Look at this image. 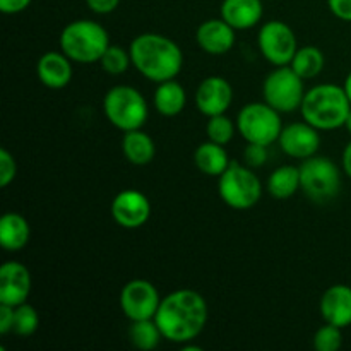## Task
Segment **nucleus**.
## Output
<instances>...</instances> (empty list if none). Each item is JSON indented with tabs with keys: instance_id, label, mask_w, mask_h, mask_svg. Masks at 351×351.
Instances as JSON below:
<instances>
[{
	"instance_id": "obj_5",
	"label": "nucleus",
	"mask_w": 351,
	"mask_h": 351,
	"mask_svg": "<svg viewBox=\"0 0 351 351\" xmlns=\"http://www.w3.org/2000/svg\"><path fill=\"white\" fill-rule=\"evenodd\" d=\"M103 112L108 122L122 132L143 129L149 115L146 98L136 88L125 84L108 89L103 98Z\"/></svg>"
},
{
	"instance_id": "obj_16",
	"label": "nucleus",
	"mask_w": 351,
	"mask_h": 351,
	"mask_svg": "<svg viewBox=\"0 0 351 351\" xmlns=\"http://www.w3.org/2000/svg\"><path fill=\"white\" fill-rule=\"evenodd\" d=\"M235 31L225 19H208L197 27L195 40L209 55H225L235 45Z\"/></svg>"
},
{
	"instance_id": "obj_2",
	"label": "nucleus",
	"mask_w": 351,
	"mask_h": 351,
	"mask_svg": "<svg viewBox=\"0 0 351 351\" xmlns=\"http://www.w3.org/2000/svg\"><path fill=\"white\" fill-rule=\"evenodd\" d=\"M132 65L153 82L175 79L184 65V53L171 38L158 33H143L130 43Z\"/></svg>"
},
{
	"instance_id": "obj_37",
	"label": "nucleus",
	"mask_w": 351,
	"mask_h": 351,
	"mask_svg": "<svg viewBox=\"0 0 351 351\" xmlns=\"http://www.w3.org/2000/svg\"><path fill=\"white\" fill-rule=\"evenodd\" d=\"M343 171L351 178V141L343 151Z\"/></svg>"
},
{
	"instance_id": "obj_24",
	"label": "nucleus",
	"mask_w": 351,
	"mask_h": 351,
	"mask_svg": "<svg viewBox=\"0 0 351 351\" xmlns=\"http://www.w3.org/2000/svg\"><path fill=\"white\" fill-rule=\"evenodd\" d=\"M267 191L274 199H290L300 191V168L293 165H283L276 168L267 178Z\"/></svg>"
},
{
	"instance_id": "obj_33",
	"label": "nucleus",
	"mask_w": 351,
	"mask_h": 351,
	"mask_svg": "<svg viewBox=\"0 0 351 351\" xmlns=\"http://www.w3.org/2000/svg\"><path fill=\"white\" fill-rule=\"evenodd\" d=\"M328 5L338 19L351 23V0H328Z\"/></svg>"
},
{
	"instance_id": "obj_25",
	"label": "nucleus",
	"mask_w": 351,
	"mask_h": 351,
	"mask_svg": "<svg viewBox=\"0 0 351 351\" xmlns=\"http://www.w3.org/2000/svg\"><path fill=\"white\" fill-rule=\"evenodd\" d=\"M324 64L326 58L321 48L307 45V47L298 48L290 65L291 69H293V71L305 81V79H312L315 77V75L321 74L322 69H324Z\"/></svg>"
},
{
	"instance_id": "obj_31",
	"label": "nucleus",
	"mask_w": 351,
	"mask_h": 351,
	"mask_svg": "<svg viewBox=\"0 0 351 351\" xmlns=\"http://www.w3.org/2000/svg\"><path fill=\"white\" fill-rule=\"evenodd\" d=\"M17 165L12 154L2 147L0 149V187H7L16 178Z\"/></svg>"
},
{
	"instance_id": "obj_13",
	"label": "nucleus",
	"mask_w": 351,
	"mask_h": 351,
	"mask_svg": "<svg viewBox=\"0 0 351 351\" xmlns=\"http://www.w3.org/2000/svg\"><path fill=\"white\" fill-rule=\"evenodd\" d=\"M278 143L288 156L295 158V160H307V158L317 154L319 146H321V136H319V129L304 120V122H293L283 127Z\"/></svg>"
},
{
	"instance_id": "obj_21",
	"label": "nucleus",
	"mask_w": 351,
	"mask_h": 351,
	"mask_svg": "<svg viewBox=\"0 0 351 351\" xmlns=\"http://www.w3.org/2000/svg\"><path fill=\"white\" fill-rule=\"evenodd\" d=\"M122 151L129 163L136 165V167H144L154 160L156 146H154V141L151 139V136L137 129L123 134Z\"/></svg>"
},
{
	"instance_id": "obj_39",
	"label": "nucleus",
	"mask_w": 351,
	"mask_h": 351,
	"mask_svg": "<svg viewBox=\"0 0 351 351\" xmlns=\"http://www.w3.org/2000/svg\"><path fill=\"white\" fill-rule=\"evenodd\" d=\"M345 127H346V130H348V132L351 134V110L348 113V119H346V122H345Z\"/></svg>"
},
{
	"instance_id": "obj_38",
	"label": "nucleus",
	"mask_w": 351,
	"mask_h": 351,
	"mask_svg": "<svg viewBox=\"0 0 351 351\" xmlns=\"http://www.w3.org/2000/svg\"><path fill=\"white\" fill-rule=\"evenodd\" d=\"M343 88H345L346 95H348V98H350V101H351V72H350L348 75H346V79H345V86H343Z\"/></svg>"
},
{
	"instance_id": "obj_19",
	"label": "nucleus",
	"mask_w": 351,
	"mask_h": 351,
	"mask_svg": "<svg viewBox=\"0 0 351 351\" xmlns=\"http://www.w3.org/2000/svg\"><path fill=\"white\" fill-rule=\"evenodd\" d=\"M263 0H223L221 17L233 29H250L263 19Z\"/></svg>"
},
{
	"instance_id": "obj_22",
	"label": "nucleus",
	"mask_w": 351,
	"mask_h": 351,
	"mask_svg": "<svg viewBox=\"0 0 351 351\" xmlns=\"http://www.w3.org/2000/svg\"><path fill=\"white\" fill-rule=\"evenodd\" d=\"M187 105V93L175 79L160 82L154 91V108L163 117H175Z\"/></svg>"
},
{
	"instance_id": "obj_9",
	"label": "nucleus",
	"mask_w": 351,
	"mask_h": 351,
	"mask_svg": "<svg viewBox=\"0 0 351 351\" xmlns=\"http://www.w3.org/2000/svg\"><path fill=\"white\" fill-rule=\"evenodd\" d=\"M263 96L264 101L280 113L295 112L304 101V79L291 69V65H280L264 79Z\"/></svg>"
},
{
	"instance_id": "obj_15",
	"label": "nucleus",
	"mask_w": 351,
	"mask_h": 351,
	"mask_svg": "<svg viewBox=\"0 0 351 351\" xmlns=\"http://www.w3.org/2000/svg\"><path fill=\"white\" fill-rule=\"evenodd\" d=\"M31 291V274L24 264L10 261L0 267V304L17 307L26 304Z\"/></svg>"
},
{
	"instance_id": "obj_4",
	"label": "nucleus",
	"mask_w": 351,
	"mask_h": 351,
	"mask_svg": "<svg viewBox=\"0 0 351 351\" xmlns=\"http://www.w3.org/2000/svg\"><path fill=\"white\" fill-rule=\"evenodd\" d=\"M60 50L79 64L99 62L106 48L110 47V36L105 27L91 19H77L69 23L60 33Z\"/></svg>"
},
{
	"instance_id": "obj_10",
	"label": "nucleus",
	"mask_w": 351,
	"mask_h": 351,
	"mask_svg": "<svg viewBox=\"0 0 351 351\" xmlns=\"http://www.w3.org/2000/svg\"><path fill=\"white\" fill-rule=\"evenodd\" d=\"M257 45L264 58L274 67L290 65L298 50L293 29L283 21H269L264 24L257 34Z\"/></svg>"
},
{
	"instance_id": "obj_6",
	"label": "nucleus",
	"mask_w": 351,
	"mask_h": 351,
	"mask_svg": "<svg viewBox=\"0 0 351 351\" xmlns=\"http://www.w3.org/2000/svg\"><path fill=\"white\" fill-rule=\"evenodd\" d=\"M300 189L317 204L331 202L341 189V171L338 165L326 156L307 158L300 167Z\"/></svg>"
},
{
	"instance_id": "obj_18",
	"label": "nucleus",
	"mask_w": 351,
	"mask_h": 351,
	"mask_svg": "<svg viewBox=\"0 0 351 351\" xmlns=\"http://www.w3.org/2000/svg\"><path fill=\"white\" fill-rule=\"evenodd\" d=\"M64 51H47L36 64V75L47 88L62 89L71 82L72 64Z\"/></svg>"
},
{
	"instance_id": "obj_7",
	"label": "nucleus",
	"mask_w": 351,
	"mask_h": 351,
	"mask_svg": "<svg viewBox=\"0 0 351 351\" xmlns=\"http://www.w3.org/2000/svg\"><path fill=\"white\" fill-rule=\"evenodd\" d=\"M218 178L219 197L230 208L243 211L254 208L261 201L263 184L250 167H243L233 161Z\"/></svg>"
},
{
	"instance_id": "obj_23",
	"label": "nucleus",
	"mask_w": 351,
	"mask_h": 351,
	"mask_svg": "<svg viewBox=\"0 0 351 351\" xmlns=\"http://www.w3.org/2000/svg\"><path fill=\"white\" fill-rule=\"evenodd\" d=\"M194 161L199 171H202L208 177H219L221 173H225V170L232 163L228 160L225 147L221 144L213 143V141L199 144L194 153Z\"/></svg>"
},
{
	"instance_id": "obj_17",
	"label": "nucleus",
	"mask_w": 351,
	"mask_h": 351,
	"mask_svg": "<svg viewBox=\"0 0 351 351\" xmlns=\"http://www.w3.org/2000/svg\"><path fill=\"white\" fill-rule=\"evenodd\" d=\"M321 314L328 324L345 329L351 326V288L335 285L321 298Z\"/></svg>"
},
{
	"instance_id": "obj_3",
	"label": "nucleus",
	"mask_w": 351,
	"mask_h": 351,
	"mask_svg": "<svg viewBox=\"0 0 351 351\" xmlns=\"http://www.w3.org/2000/svg\"><path fill=\"white\" fill-rule=\"evenodd\" d=\"M351 101L345 88L338 84H317L305 91L300 112L305 122L319 130H335L345 125Z\"/></svg>"
},
{
	"instance_id": "obj_20",
	"label": "nucleus",
	"mask_w": 351,
	"mask_h": 351,
	"mask_svg": "<svg viewBox=\"0 0 351 351\" xmlns=\"http://www.w3.org/2000/svg\"><path fill=\"white\" fill-rule=\"evenodd\" d=\"M31 228L27 219L19 213H5L0 219V245L9 252L24 249L29 242Z\"/></svg>"
},
{
	"instance_id": "obj_34",
	"label": "nucleus",
	"mask_w": 351,
	"mask_h": 351,
	"mask_svg": "<svg viewBox=\"0 0 351 351\" xmlns=\"http://www.w3.org/2000/svg\"><path fill=\"white\" fill-rule=\"evenodd\" d=\"M14 328V307L0 304V335H9Z\"/></svg>"
},
{
	"instance_id": "obj_11",
	"label": "nucleus",
	"mask_w": 351,
	"mask_h": 351,
	"mask_svg": "<svg viewBox=\"0 0 351 351\" xmlns=\"http://www.w3.org/2000/svg\"><path fill=\"white\" fill-rule=\"evenodd\" d=\"M160 304V293L151 281L132 280L120 291V308L130 322L154 319Z\"/></svg>"
},
{
	"instance_id": "obj_36",
	"label": "nucleus",
	"mask_w": 351,
	"mask_h": 351,
	"mask_svg": "<svg viewBox=\"0 0 351 351\" xmlns=\"http://www.w3.org/2000/svg\"><path fill=\"white\" fill-rule=\"evenodd\" d=\"M33 0H0V10L3 14H19L29 7Z\"/></svg>"
},
{
	"instance_id": "obj_12",
	"label": "nucleus",
	"mask_w": 351,
	"mask_h": 351,
	"mask_svg": "<svg viewBox=\"0 0 351 351\" xmlns=\"http://www.w3.org/2000/svg\"><path fill=\"white\" fill-rule=\"evenodd\" d=\"M112 216L122 228L134 230L146 225L151 216V202L143 192L127 189L117 194L112 202Z\"/></svg>"
},
{
	"instance_id": "obj_26",
	"label": "nucleus",
	"mask_w": 351,
	"mask_h": 351,
	"mask_svg": "<svg viewBox=\"0 0 351 351\" xmlns=\"http://www.w3.org/2000/svg\"><path fill=\"white\" fill-rule=\"evenodd\" d=\"M163 332L154 319H146V321H132L129 328V339L134 348L143 351H153L158 348Z\"/></svg>"
},
{
	"instance_id": "obj_35",
	"label": "nucleus",
	"mask_w": 351,
	"mask_h": 351,
	"mask_svg": "<svg viewBox=\"0 0 351 351\" xmlns=\"http://www.w3.org/2000/svg\"><path fill=\"white\" fill-rule=\"evenodd\" d=\"M86 3L95 14H110L119 7L120 0H86Z\"/></svg>"
},
{
	"instance_id": "obj_27",
	"label": "nucleus",
	"mask_w": 351,
	"mask_h": 351,
	"mask_svg": "<svg viewBox=\"0 0 351 351\" xmlns=\"http://www.w3.org/2000/svg\"><path fill=\"white\" fill-rule=\"evenodd\" d=\"M40 315L36 308L29 304H21L14 307V328L12 331L21 338H29L38 331Z\"/></svg>"
},
{
	"instance_id": "obj_1",
	"label": "nucleus",
	"mask_w": 351,
	"mask_h": 351,
	"mask_svg": "<svg viewBox=\"0 0 351 351\" xmlns=\"http://www.w3.org/2000/svg\"><path fill=\"white\" fill-rule=\"evenodd\" d=\"M154 321L163 338L185 345L197 338L208 322V304L194 290H177L161 300Z\"/></svg>"
},
{
	"instance_id": "obj_30",
	"label": "nucleus",
	"mask_w": 351,
	"mask_h": 351,
	"mask_svg": "<svg viewBox=\"0 0 351 351\" xmlns=\"http://www.w3.org/2000/svg\"><path fill=\"white\" fill-rule=\"evenodd\" d=\"M343 346L341 328L326 322L314 335V348L317 351H338Z\"/></svg>"
},
{
	"instance_id": "obj_28",
	"label": "nucleus",
	"mask_w": 351,
	"mask_h": 351,
	"mask_svg": "<svg viewBox=\"0 0 351 351\" xmlns=\"http://www.w3.org/2000/svg\"><path fill=\"white\" fill-rule=\"evenodd\" d=\"M99 64L106 74L120 75L129 69V65L132 64V58H130V51H127L125 48L119 47V45H110L103 57L99 58Z\"/></svg>"
},
{
	"instance_id": "obj_32",
	"label": "nucleus",
	"mask_w": 351,
	"mask_h": 351,
	"mask_svg": "<svg viewBox=\"0 0 351 351\" xmlns=\"http://www.w3.org/2000/svg\"><path fill=\"white\" fill-rule=\"evenodd\" d=\"M243 161H245L247 167L250 168L263 167L267 161V146L247 143V147L243 149Z\"/></svg>"
},
{
	"instance_id": "obj_29",
	"label": "nucleus",
	"mask_w": 351,
	"mask_h": 351,
	"mask_svg": "<svg viewBox=\"0 0 351 351\" xmlns=\"http://www.w3.org/2000/svg\"><path fill=\"white\" fill-rule=\"evenodd\" d=\"M235 130H237V123H233L225 113L209 117L208 125H206V132H208L209 141H213V143L216 144H221V146H226V144L233 139Z\"/></svg>"
},
{
	"instance_id": "obj_8",
	"label": "nucleus",
	"mask_w": 351,
	"mask_h": 351,
	"mask_svg": "<svg viewBox=\"0 0 351 351\" xmlns=\"http://www.w3.org/2000/svg\"><path fill=\"white\" fill-rule=\"evenodd\" d=\"M237 130L247 143L271 146L283 130L278 110L264 103H249L237 115Z\"/></svg>"
},
{
	"instance_id": "obj_14",
	"label": "nucleus",
	"mask_w": 351,
	"mask_h": 351,
	"mask_svg": "<svg viewBox=\"0 0 351 351\" xmlns=\"http://www.w3.org/2000/svg\"><path fill=\"white\" fill-rule=\"evenodd\" d=\"M233 101V88L225 77L209 75L195 91V105L206 117L221 115Z\"/></svg>"
}]
</instances>
